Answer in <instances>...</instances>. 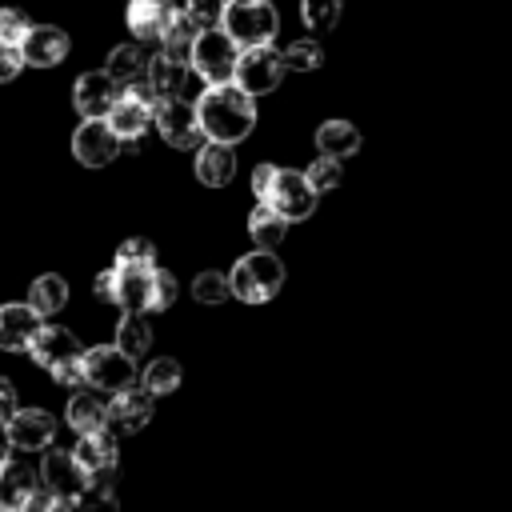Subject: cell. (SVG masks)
<instances>
[{"label":"cell","mask_w":512,"mask_h":512,"mask_svg":"<svg viewBox=\"0 0 512 512\" xmlns=\"http://www.w3.org/2000/svg\"><path fill=\"white\" fill-rule=\"evenodd\" d=\"M80 364H84V384L96 388V392L116 396V392H124V388L136 384V360L124 348H116V344L84 348V360Z\"/></svg>","instance_id":"5b68a950"},{"label":"cell","mask_w":512,"mask_h":512,"mask_svg":"<svg viewBox=\"0 0 512 512\" xmlns=\"http://www.w3.org/2000/svg\"><path fill=\"white\" fill-rule=\"evenodd\" d=\"M16 412V388H12V380L8 376H0V420L8 424V416Z\"/></svg>","instance_id":"7bdbcfd3"},{"label":"cell","mask_w":512,"mask_h":512,"mask_svg":"<svg viewBox=\"0 0 512 512\" xmlns=\"http://www.w3.org/2000/svg\"><path fill=\"white\" fill-rule=\"evenodd\" d=\"M116 348H124L132 360L152 348V328L144 324V312H124V320L116 324Z\"/></svg>","instance_id":"f1b7e54d"},{"label":"cell","mask_w":512,"mask_h":512,"mask_svg":"<svg viewBox=\"0 0 512 512\" xmlns=\"http://www.w3.org/2000/svg\"><path fill=\"white\" fill-rule=\"evenodd\" d=\"M120 92H124V84L112 80L108 68L104 72H84L76 80V88H72V104H76L80 116H108L112 104L120 100Z\"/></svg>","instance_id":"4fadbf2b"},{"label":"cell","mask_w":512,"mask_h":512,"mask_svg":"<svg viewBox=\"0 0 512 512\" xmlns=\"http://www.w3.org/2000/svg\"><path fill=\"white\" fill-rule=\"evenodd\" d=\"M280 52H284V68H292V72H316L324 64V48L316 40H292Z\"/></svg>","instance_id":"d6a6232c"},{"label":"cell","mask_w":512,"mask_h":512,"mask_svg":"<svg viewBox=\"0 0 512 512\" xmlns=\"http://www.w3.org/2000/svg\"><path fill=\"white\" fill-rule=\"evenodd\" d=\"M108 72H112V80H120V84L128 88L132 80H140V76L148 72V60H144V52H140L136 44H120V48H112V56H108Z\"/></svg>","instance_id":"f546056e"},{"label":"cell","mask_w":512,"mask_h":512,"mask_svg":"<svg viewBox=\"0 0 512 512\" xmlns=\"http://www.w3.org/2000/svg\"><path fill=\"white\" fill-rule=\"evenodd\" d=\"M156 132H160L164 144H172V148H200V144H204L200 112H196V104H188L184 96L156 100Z\"/></svg>","instance_id":"52a82bcc"},{"label":"cell","mask_w":512,"mask_h":512,"mask_svg":"<svg viewBox=\"0 0 512 512\" xmlns=\"http://www.w3.org/2000/svg\"><path fill=\"white\" fill-rule=\"evenodd\" d=\"M192 296H196L200 304H224V300L232 296V280H228L224 272H200V276L192 280Z\"/></svg>","instance_id":"e575fe53"},{"label":"cell","mask_w":512,"mask_h":512,"mask_svg":"<svg viewBox=\"0 0 512 512\" xmlns=\"http://www.w3.org/2000/svg\"><path fill=\"white\" fill-rule=\"evenodd\" d=\"M156 4H164V8H176V0H156Z\"/></svg>","instance_id":"7dc6e473"},{"label":"cell","mask_w":512,"mask_h":512,"mask_svg":"<svg viewBox=\"0 0 512 512\" xmlns=\"http://www.w3.org/2000/svg\"><path fill=\"white\" fill-rule=\"evenodd\" d=\"M20 68H24V52H20V44H16V40H0V84L16 80Z\"/></svg>","instance_id":"ab89813d"},{"label":"cell","mask_w":512,"mask_h":512,"mask_svg":"<svg viewBox=\"0 0 512 512\" xmlns=\"http://www.w3.org/2000/svg\"><path fill=\"white\" fill-rule=\"evenodd\" d=\"M40 488L52 492V496H64V500H76L84 488H88V472L84 464L72 456V452H60L52 448L40 464Z\"/></svg>","instance_id":"8fae6325"},{"label":"cell","mask_w":512,"mask_h":512,"mask_svg":"<svg viewBox=\"0 0 512 512\" xmlns=\"http://www.w3.org/2000/svg\"><path fill=\"white\" fill-rule=\"evenodd\" d=\"M40 328H44V316L32 304H0V348L4 352H28Z\"/></svg>","instance_id":"2e32d148"},{"label":"cell","mask_w":512,"mask_h":512,"mask_svg":"<svg viewBox=\"0 0 512 512\" xmlns=\"http://www.w3.org/2000/svg\"><path fill=\"white\" fill-rule=\"evenodd\" d=\"M28 304H32L40 316H56V312H64V304H68V284H64V276H56V272L36 276L32 288H28Z\"/></svg>","instance_id":"83f0119b"},{"label":"cell","mask_w":512,"mask_h":512,"mask_svg":"<svg viewBox=\"0 0 512 512\" xmlns=\"http://www.w3.org/2000/svg\"><path fill=\"white\" fill-rule=\"evenodd\" d=\"M8 452H12V436H8V424L0 420V464L8 460Z\"/></svg>","instance_id":"bcb514c9"},{"label":"cell","mask_w":512,"mask_h":512,"mask_svg":"<svg viewBox=\"0 0 512 512\" xmlns=\"http://www.w3.org/2000/svg\"><path fill=\"white\" fill-rule=\"evenodd\" d=\"M120 136L116 128L108 124V116H84V124L72 132V156L84 164V168H104L120 156Z\"/></svg>","instance_id":"ba28073f"},{"label":"cell","mask_w":512,"mask_h":512,"mask_svg":"<svg viewBox=\"0 0 512 512\" xmlns=\"http://www.w3.org/2000/svg\"><path fill=\"white\" fill-rule=\"evenodd\" d=\"M340 0H300V20L308 32H332L340 20Z\"/></svg>","instance_id":"4dcf8cb0"},{"label":"cell","mask_w":512,"mask_h":512,"mask_svg":"<svg viewBox=\"0 0 512 512\" xmlns=\"http://www.w3.org/2000/svg\"><path fill=\"white\" fill-rule=\"evenodd\" d=\"M28 352H32V360H36L40 368H48L52 376L84 360V348H80V340H76L68 328H60V324H44V328L32 336Z\"/></svg>","instance_id":"30bf717a"},{"label":"cell","mask_w":512,"mask_h":512,"mask_svg":"<svg viewBox=\"0 0 512 512\" xmlns=\"http://www.w3.org/2000/svg\"><path fill=\"white\" fill-rule=\"evenodd\" d=\"M196 112H200L204 140L240 144L256 128V96L244 92L236 80H228V84H204V92L196 100Z\"/></svg>","instance_id":"6da1fadb"},{"label":"cell","mask_w":512,"mask_h":512,"mask_svg":"<svg viewBox=\"0 0 512 512\" xmlns=\"http://www.w3.org/2000/svg\"><path fill=\"white\" fill-rule=\"evenodd\" d=\"M148 84H152V92L160 96V100H168V96H184V88H188V60H176V56H168V52H156L152 60H148Z\"/></svg>","instance_id":"ffe728a7"},{"label":"cell","mask_w":512,"mask_h":512,"mask_svg":"<svg viewBox=\"0 0 512 512\" xmlns=\"http://www.w3.org/2000/svg\"><path fill=\"white\" fill-rule=\"evenodd\" d=\"M152 396H164V392H176L180 388V364L176 360H168V356H160V360H152L148 368H144V380H140Z\"/></svg>","instance_id":"1f68e13d"},{"label":"cell","mask_w":512,"mask_h":512,"mask_svg":"<svg viewBox=\"0 0 512 512\" xmlns=\"http://www.w3.org/2000/svg\"><path fill=\"white\" fill-rule=\"evenodd\" d=\"M224 8H228V0H184V12L200 28H220L224 24Z\"/></svg>","instance_id":"8d00e7d4"},{"label":"cell","mask_w":512,"mask_h":512,"mask_svg":"<svg viewBox=\"0 0 512 512\" xmlns=\"http://www.w3.org/2000/svg\"><path fill=\"white\" fill-rule=\"evenodd\" d=\"M96 296L100 300H116V268H108V272L96 276Z\"/></svg>","instance_id":"ee69618b"},{"label":"cell","mask_w":512,"mask_h":512,"mask_svg":"<svg viewBox=\"0 0 512 512\" xmlns=\"http://www.w3.org/2000/svg\"><path fill=\"white\" fill-rule=\"evenodd\" d=\"M228 280H232V296H240L244 304H264L284 288V264L276 252L256 248L232 264Z\"/></svg>","instance_id":"7a4b0ae2"},{"label":"cell","mask_w":512,"mask_h":512,"mask_svg":"<svg viewBox=\"0 0 512 512\" xmlns=\"http://www.w3.org/2000/svg\"><path fill=\"white\" fill-rule=\"evenodd\" d=\"M316 148H320V156L348 160V156L360 152V128L348 124V120H324L316 128Z\"/></svg>","instance_id":"cb8c5ba5"},{"label":"cell","mask_w":512,"mask_h":512,"mask_svg":"<svg viewBox=\"0 0 512 512\" xmlns=\"http://www.w3.org/2000/svg\"><path fill=\"white\" fill-rule=\"evenodd\" d=\"M172 304H176V276L156 268V276H152V312H164Z\"/></svg>","instance_id":"f35d334b"},{"label":"cell","mask_w":512,"mask_h":512,"mask_svg":"<svg viewBox=\"0 0 512 512\" xmlns=\"http://www.w3.org/2000/svg\"><path fill=\"white\" fill-rule=\"evenodd\" d=\"M76 508H80V512H120L116 492H112V488H100V484H88V488L76 496Z\"/></svg>","instance_id":"74e56055"},{"label":"cell","mask_w":512,"mask_h":512,"mask_svg":"<svg viewBox=\"0 0 512 512\" xmlns=\"http://www.w3.org/2000/svg\"><path fill=\"white\" fill-rule=\"evenodd\" d=\"M204 28L188 16V12H176L172 8V16H168V24H164V32H160V52H168V56H176V60H192V48H196V36H200Z\"/></svg>","instance_id":"d4e9b609"},{"label":"cell","mask_w":512,"mask_h":512,"mask_svg":"<svg viewBox=\"0 0 512 512\" xmlns=\"http://www.w3.org/2000/svg\"><path fill=\"white\" fill-rule=\"evenodd\" d=\"M108 124L116 128L120 140L132 144V140H140V136L148 132V124H156V104L144 100V96H136L132 88H124L120 100H116L112 112H108Z\"/></svg>","instance_id":"9a60e30c"},{"label":"cell","mask_w":512,"mask_h":512,"mask_svg":"<svg viewBox=\"0 0 512 512\" xmlns=\"http://www.w3.org/2000/svg\"><path fill=\"white\" fill-rule=\"evenodd\" d=\"M284 52H276L272 44H252V48H244L240 52V60H236V84L244 88V92H252V96H264V92H272L280 80H284Z\"/></svg>","instance_id":"8992f818"},{"label":"cell","mask_w":512,"mask_h":512,"mask_svg":"<svg viewBox=\"0 0 512 512\" xmlns=\"http://www.w3.org/2000/svg\"><path fill=\"white\" fill-rule=\"evenodd\" d=\"M20 52H24V64H32V68H56L68 56V32H60L52 24H32L20 40Z\"/></svg>","instance_id":"e0dca14e"},{"label":"cell","mask_w":512,"mask_h":512,"mask_svg":"<svg viewBox=\"0 0 512 512\" xmlns=\"http://www.w3.org/2000/svg\"><path fill=\"white\" fill-rule=\"evenodd\" d=\"M148 420H152V392L144 384H132V388H124V392L112 396V404H108V432L132 436Z\"/></svg>","instance_id":"7c38bea8"},{"label":"cell","mask_w":512,"mask_h":512,"mask_svg":"<svg viewBox=\"0 0 512 512\" xmlns=\"http://www.w3.org/2000/svg\"><path fill=\"white\" fill-rule=\"evenodd\" d=\"M8 436H12V448L20 452H44L56 436V420L44 408H16L8 416Z\"/></svg>","instance_id":"5bb4252c"},{"label":"cell","mask_w":512,"mask_h":512,"mask_svg":"<svg viewBox=\"0 0 512 512\" xmlns=\"http://www.w3.org/2000/svg\"><path fill=\"white\" fill-rule=\"evenodd\" d=\"M72 456L84 464V472H100V468H116V432L100 428V432H84L80 444L72 448Z\"/></svg>","instance_id":"484cf974"},{"label":"cell","mask_w":512,"mask_h":512,"mask_svg":"<svg viewBox=\"0 0 512 512\" xmlns=\"http://www.w3.org/2000/svg\"><path fill=\"white\" fill-rule=\"evenodd\" d=\"M220 28H224L240 48H252V44H272L280 20H276L272 0H228Z\"/></svg>","instance_id":"3957f363"},{"label":"cell","mask_w":512,"mask_h":512,"mask_svg":"<svg viewBox=\"0 0 512 512\" xmlns=\"http://www.w3.org/2000/svg\"><path fill=\"white\" fill-rule=\"evenodd\" d=\"M236 60H240V44L224 28H204L196 36L188 64L204 84H228V80H236Z\"/></svg>","instance_id":"277c9868"},{"label":"cell","mask_w":512,"mask_h":512,"mask_svg":"<svg viewBox=\"0 0 512 512\" xmlns=\"http://www.w3.org/2000/svg\"><path fill=\"white\" fill-rule=\"evenodd\" d=\"M308 180H312V188H316L320 196H324V192H336V188H340V180H344L340 160H332V156L312 160V164H308Z\"/></svg>","instance_id":"d590c367"},{"label":"cell","mask_w":512,"mask_h":512,"mask_svg":"<svg viewBox=\"0 0 512 512\" xmlns=\"http://www.w3.org/2000/svg\"><path fill=\"white\" fill-rule=\"evenodd\" d=\"M0 512H20V508H8V504H0Z\"/></svg>","instance_id":"c3c4849f"},{"label":"cell","mask_w":512,"mask_h":512,"mask_svg":"<svg viewBox=\"0 0 512 512\" xmlns=\"http://www.w3.org/2000/svg\"><path fill=\"white\" fill-rule=\"evenodd\" d=\"M232 176H236L232 144L204 140V144L196 148V180H200V184H208V188H224Z\"/></svg>","instance_id":"d6986e66"},{"label":"cell","mask_w":512,"mask_h":512,"mask_svg":"<svg viewBox=\"0 0 512 512\" xmlns=\"http://www.w3.org/2000/svg\"><path fill=\"white\" fill-rule=\"evenodd\" d=\"M64 416H68V428H72L76 436L108 428V404L100 400V392H96V388H92V392H72V396H68Z\"/></svg>","instance_id":"44dd1931"},{"label":"cell","mask_w":512,"mask_h":512,"mask_svg":"<svg viewBox=\"0 0 512 512\" xmlns=\"http://www.w3.org/2000/svg\"><path fill=\"white\" fill-rule=\"evenodd\" d=\"M36 492H40V472H32L28 464H16V460L0 464V504L24 508Z\"/></svg>","instance_id":"7402d4cb"},{"label":"cell","mask_w":512,"mask_h":512,"mask_svg":"<svg viewBox=\"0 0 512 512\" xmlns=\"http://www.w3.org/2000/svg\"><path fill=\"white\" fill-rule=\"evenodd\" d=\"M172 8L156 4V0H128V28L136 40H156L160 44V32L168 24Z\"/></svg>","instance_id":"4316f807"},{"label":"cell","mask_w":512,"mask_h":512,"mask_svg":"<svg viewBox=\"0 0 512 512\" xmlns=\"http://www.w3.org/2000/svg\"><path fill=\"white\" fill-rule=\"evenodd\" d=\"M20 512H52V492H44V488H40V492L20 508Z\"/></svg>","instance_id":"f6af8a7d"},{"label":"cell","mask_w":512,"mask_h":512,"mask_svg":"<svg viewBox=\"0 0 512 512\" xmlns=\"http://www.w3.org/2000/svg\"><path fill=\"white\" fill-rule=\"evenodd\" d=\"M32 24H28V16L20 12V8H0V40H24V32H28Z\"/></svg>","instance_id":"60d3db41"},{"label":"cell","mask_w":512,"mask_h":512,"mask_svg":"<svg viewBox=\"0 0 512 512\" xmlns=\"http://www.w3.org/2000/svg\"><path fill=\"white\" fill-rule=\"evenodd\" d=\"M152 276L156 268H120L116 264V308L124 312H152Z\"/></svg>","instance_id":"ac0fdd59"},{"label":"cell","mask_w":512,"mask_h":512,"mask_svg":"<svg viewBox=\"0 0 512 512\" xmlns=\"http://www.w3.org/2000/svg\"><path fill=\"white\" fill-rule=\"evenodd\" d=\"M116 264L120 268H156V244L144 236H132L116 248Z\"/></svg>","instance_id":"836d02e7"},{"label":"cell","mask_w":512,"mask_h":512,"mask_svg":"<svg viewBox=\"0 0 512 512\" xmlns=\"http://www.w3.org/2000/svg\"><path fill=\"white\" fill-rule=\"evenodd\" d=\"M276 172H280L276 164H256V168H252V192H256V200H268Z\"/></svg>","instance_id":"b9f144b4"},{"label":"cell","mask_w":512,"mask_h":512,"mask_svg":"<svg viewBox=\"0 0 512 512\" xmlns=\"http://www.w3.org/2000/svg\"><path fill=\"white\" fill-rule=\"evenodd\" d=\"M288 216L284 212H276L268 200H260L256 208H252V216H248V236H252V244L256 248H268V252H276L280 244H284V236H288Z\"/></svg>","instance_id":"603a6c76"},{"label":"cell","mask_w":512,"mask_h":512,"mask_svg":"<svg viewBox=\"0 0 512 512\" xmlns=\"http://www.w3.org/2000/svg\"><path fill=\"white\" fill-rule=\"evenodd\" d=\"M316 200H320V192L312 188L308 172H296V168H280V172H276L272 192H268V204H272L276 212H284L292 224L304 220V216H312V212H316Z\"/></svg>","instance_id":"9c48e42d"}]
</instances>
